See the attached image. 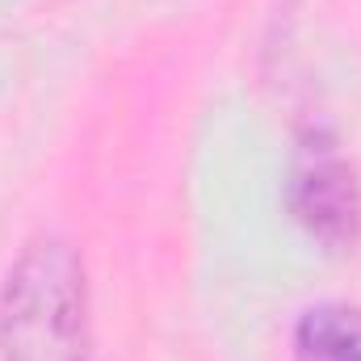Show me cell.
Masks as SVG:
<instances>
[{
    "instance_id": "obj_1",
    "label": "cell",
    "mask_w": 361,
    "mask_h": 361,
    "mask_svg": "<svg viewBox=\"0 0 361 361\" xmlns=\"http://www.w3.org/2000/svg\"><path fill=\"white\" fill-rule=\"evenodd\" d=\"M89 286L85 265L59 235L30 240L0 290V357L85 361Z\"/></svg>"
},
{
    "instance_id": "obj_2",
    "label": "cell",
    "mask_w": 361,
    "mask_h": 361,
    "mask_svg": "<svg viewBox=\"0 0 361 361\" xmlns=\"http://www.w3.org/2000/svg\"><path fill=\"white\" fill-rule=\"evenodd\" d=\"M290 210L319 244L336 252L361 240V185L328 126H311L298 139L290 169Z\"/></svg>"
},
{
    "instance_id": "obj_3",
    "label": "cell",
    "mask_w": 361,
    "mask_h": 361,
    "mask_svg": "<svg viewBox=\"0 0 361 361\" xmlns=\"http://www.w3.org/2000/svg\"><path fill=\"white\" fill-rule=\"evenodd\" d=\"M294 361H361V307L319 302L294 328Z\"/></svg>"
}]
</instances>
